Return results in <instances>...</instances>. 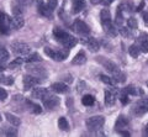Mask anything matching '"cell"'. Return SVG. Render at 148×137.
<instances>
[{
	"instance_id": "ffe728a7",
	"label": "cell",
	"mask_w": 148,
	"mask_h": 137,
	"mask_svg": "<svg viewBox=\"0 0 148 137\" xmlns=\"http://www.w3.org/2000/svg\"><path fill=\"white\" fill-rule=\"evenodd\" d=\"M48 90L46 88H36L34 91H32V98L35 99H43L46 95H47Z\"/></svg>"
},
{
	"instance_id": "d4e9b609",
	"label": "cell",
	"mask_w": 148,
	"mask_h": 137,
	"mask_svg": "<svg viewBox=\"0 0 148 137\" xmlns=\"http://www.w3.org/2000/svg\"><path fill=\"white\" fill-rule=\"evenodd\" d=\"M0 135L1 136H16L17 135V131L12 127H3L0 130Z\"/></svg>"
},
{
	"instance_id": "1f68e13d",
	"label": "cell",
	"mask_w": 148,
	"mask_h": 137,
	"mask_svg": "<svg viewBox=\"0 0 148 137\" xmlns=\"http://www.w3.org/2000/svg\"><path fill=\"white\" fill-rule=\"evenodd\" d=\"M100 79H101L103 83L108 84V85H114L115 82H116L114 78H110V77H108V75H100Z\"/></svg>"
},
{
	"instance_id": "7a4b0ae2",
	"label": "cell",
	"mask_w": 148,
	"mask_h": 137,
	"mask_svg": "<svg viewBox=\"0 0 148 137\" xmlns=\"http://www.w3.org/2000/svg\"><path fill=\"white\" fill-rule=\"evenodd\" d=\"M45 53L47 54L49 58L54 59L57 62H61L63 61L64 58H67L68 56V51H61V49H52V48H48L46 47L45 48Z\"/></svg>"
},
{
	"instance_id": "c3c4849f",
	"label": "cell",
	"mask_w": 148,
	"mask_h": 137,
	"mask_svg": "<svg viewBox=\"0 0 148 137\" xmlns=\"http://www.w3.org/2000/svg\"><path fill=\"white\" fill-rule=\"evenodd\" d=\"M4 69H5V67H4V64H3V63H0V73H1Z\"/></svg>"
},
{
	"instance_id": "f5cc1de1",
	"label": "cell",
	"mask_w": 148,
	"mask_h": 137,
	"mask_svg": "<svg viewBox=\"0 0 148 137\" xmlns=\"http://www.w3.org/2000/svg\"><path fill=\"white\" fill-rule=\"evenodd\" d=\"M21 1H24V0H21Z\"/></svg>"
},
{
	"instance_id": "7c38bea8",
	"label": "cell",
	"mask_w": 148,
	"mask_h": 137,
	"mask_svg": "<svg viewBox=\"0 0 148 137\" xmlns=\"http://www.w3.org/2000/svg\"><path fill=\"white\" fill-rule=\"evenodd\" d=\"M27 69H29L31 73H35L36 75H40L41 78H43V77H47V73H46V69L43 67H41V66H37V64H30L29 63V66H27Z\"/></svg>"
},
{
	"instance_id": "6da1fadb",
	"label": "cell",
	"mask_w": 148,
	"mask_h": 137,
	"mask_svg": "<svg viewBox=\"0 0 148 137\" xmlns=\"http://www.w3.org/2000/svg\"><path fill=\"white\" fill-rule=\"evenodd\" d=\"M105 124V117L104 116H92V117H89L86 120V127L89 131H99L101 127L104 126Z\"/></svg>"
},
{
	"instance_id": "f35d334b",
	"label": "cell",
	"mask_w": 148,
	"mask_h": 137,
	"mask_svg": "<svg viewBox=\"0 0 148 137\" xmlns=\"http://www.w3.org/2000/svg\"><path fill=\"white\" fill-rule=\"evenodd\" d=\"M120 100H121V103H122L123 105L128 104V97H127V93H126L125 90H123V93L120 94Z\"/></svg>"
},
{
	"instance_id": "ac0fdd59",
	"label": "cell",
	"mask_w": 148,
	"mask_h": 137,
	"mask_svg": "<svg viewBox=\"0 0 148 137\" xmlns=\"http://www.w3.org/2000/svg\"><path fill=\"white\" fill-rule=\"evenodd\" d=\"M85 62H86V56H85V53L83 51H80L79 53H78L72 61V63L73 64H75V66H82V64H84Z\"/></svg>"
},
{
	"instance_id": "8992f818",
	"label": "cell",
	"mask_w": 148,
	"mask_h": 137,
	"mask_svg": "<svg viewBox=\"0 0 148 137\" xmlns=\"http://www.w3.org/2000/svg\"><path fill=\"white\" fill-rule=\"evenodd\" d=\"M14 53L20 54V56H27L30 53V46L24 42H15L11 45Z\"/></svg>"
},
{
	"instance_id": "4fadbf2b",
	"label": "cell",
	"mask_w": 148,
	"mask_h": 137,
	"mask_svg": "<svg viewBox=\"0 0 148 137\" xmlns=\"http://www.w3.org/2000/svg\"><path fill=\"white\" fill-rule=\"evenodd\" d=\"M127 126H128L127 119L125 117V116H122V115L119 116L117 120H116V124H115V130H116L117 132H121V131H123V130H126Z\"/></svg>"
},
{
	"instance_id": "484cf974",
	"label": "cell",
	"mask_w": 148,
	"mask_h": 137,
	"mask_svg": "<svg viewBox=\"0 0 148 137\" xmlns=\"http://www.w3.org/2000/svg\"><path fill=\"white\" fill-rule=\"evenodd\" d=\"M58 127L63 131H69V124H68L66 117H61L58 120Z\"/></svg>"
},
{
	"instance_id": "603a6c76",
	"label": "cell",
	"mask_w": 148,
	"mask_h": 137,
	"mask_svg": "<svg viewBox=\"0 0 148 137\" xmlns=\"http://www.w3.org/2000/svg\"><path fill=\"white\" fill-rule=\"evenodd\" d=\"M41 61H42V58H41V56L38 53H31L25 59L26 63H37V62H41Z\"/></svg>"
},
{
	"instance_id": "cb8c5ba5",
	"label": "cell",
	"mask_w": 148,
	"mask_h": 137,
	"mask_svg": "<svg viewBox=\"0 0 148 137\" xmlns=\"http://www.w3.org/2000/svg\"><path fill=\"white\" fill-rule=\"evenodd\" d=\"M84 8V0H74L73 1V12L77 14V12H80Z\"/></svg>"
},
{
	"instance_id": "ee69618b",
	"label": "cell",
	"mask_w": 148,
	"mask_h": 137,
	"mask_svg": "<svg viewBox=\"0 0 148 137\" xmlns=\"http://www.w3.org/2000/svg\"><path fill=\"white\" fill-rule=\"evenodd\" d=\"M143 8H145V3H143V1H142V3L140 4V5H138V8L136 9V11H141V10H142V9H143Z\"/></svg>"
},
{
	"instance_id": "816d5d0a",
	"label": "cell",
	"mask_w": 148,
	"mask_h": 137,
	"mask_svg": "<svg viewBox=\"0 0 148 137\" xmlns=\"http://www.w3.org/2000/svg\"><path fill=\"white\" fill-rule=\"evenodd\" d=\"M0 121H1V116H0Z\"/></svg>"
},
{
	"instance_id": "44dd1931",
	"label": "cell",
	"mask_w": 148,
	"mask_h": 137,
	"mask_svg": "<svg viewBox=\"0 0 148 137\" xmlns=\"http://www.w3.org/2000/svg\"><path fill=\"white\" fill-rule=\"evenodd\" d=\"M123 90L130 95H143V90L141 88H137L135 85H128Z\"/></svg>"
},
{
	"instance_id": "bcb514c9",
	"label": "cell",
	"mask_w": 148,
	"mask_h": 137,
	"mask_svg": "<svg viewBox=\"0 0 148 137\" xmlns=\"http://www.w3.org/2000/svg\"><path fill=\"white\" fill-rule=\"evenodd\" d=\"M101 1H103V3L105 4V5H110V4H111V3H112V1H114V0H101Z\"/></svg>"
},
{
	"instance_id": "f546056e",
	"label": "cell",
	"mask_w": 148,
	"mask_h": 137,
	"mask_svg": "<svg viewBox=\"0 0 148 137\" xmlns=\"http://www.w3.org/2000/svg\"><path fill=\"white\" fill-rule=\"evenodd\" d=\"M27 105L31 106V110H32V112H34V114H41V112H42V109H41L40 105L32 104L31 101H29V100H27Z\"/></svg>"
},
{
	"instance_id": "e0dca14e",
	"label": "cell",
	"mask_w": 148,
	"mask_h": 137,
	"mask_svg": "<svg viewBox=\"0 0 148 137\" xmlns=\"http://www.w3.org/2000/svg\"><path fill=\"white\" fill-rule=\"evenodd\" d=\"M37 8H38V11H40L41 15H43L46 17H49L51 14H52V10H49L48 6H45L42 0H37Z\"/></svg>"
},
{
	"instance_id": "9c48e42d",
	"label": "cell",
	"mask_w": 148,
	"mask_h": 137,
	"mask_svg": "<svg viewBox=\"0 0 148 137\" xmlns=\"http://www.w3.org/2000/svg\"><path fill=\"white\" fill-rule=\"evenodd\" d=\"M147 111H148V100H142V101L137 103L135 106L132 108V114L136 116L145 115Z\"/></svg>"
},
{
	"instance_id": "83f0119b",
	"label": "cell",
	"mask_w": 148,
	"mask_h": 137,
	"mask_svg": "<svg viewBox=\"0 0 148 137\" xmlns=\"http://www.w3.org/2000/svg\"><path fill=\"white\" fill-rule=\"evenodd\" d=\"M0 83L5 84V85H12L14 83V78L10 75H0Z\"/></svg>"
},
{
	"instance_id": "f907efd6",
	"label": "cell",
	"mask_w": 148,
	"mask_h": 137,
	"mask_svg": "<svg viewBox=\"0 0 148 137\" xmlns=\"http://www.w3.org/2000/svg\"><path fill=\"white\" fill-rule=\"evenodd\" d=\"M145 134L148 136V124H147V126H146V131H145Z\"/></svg>"
},
{
	"instance_id": "8d00e7d4",
	"label": "cell",
	"mask_w": 148,
	"mask_h": 137,
	"mask_svg": "<svg viewBox=\"0 0 148 137\" xmlns=\"http://www.w3.org/2000/svg\"><path fill=\"white\" fill-rule=\"evenodd\" d=\"M114 79L116 82H125L126 80V75H125L123 73L119 72V73H116V74H114Z\"/></svg>"
},
{
	"instance_id": "8fae6325",
	"label": "cell",
	"mask_w": 148,
	"mask_h": 137,
	"mask_svg": "<svg viewBox=\"0 0 148 137\" xmlns=\"http://www.w3.org/2000/svg\"><path fill=\"white\" fill-rule=\"evenodd\" d=\"M82 42H83V43H85V45H86V47L89 48L90 51H92V52L99 51V48H100L99 42H98V41H96L95 38H92V37L83 38V40H82Z\"/></svg>"
},
{
	"instance_id": "7bdbcfd3",
	"label": "cell",
	"mask_w": 148,
	"mask_h": 137,
	"mask_svg": "<svg viewBox=\"0 0 148 137\" xmlns=\"http://www.w3.org/2000/svg\"><path fill=\"white\" fill-rule=\"evenodd\" d=\"M82 88H85V84H84V82H79V83H78V86H77V90H78V93H82Z\"/></svg>"
},
{
	"instance_id": "30bf717a",
	"label": "cell",
	"mask_w": 148,
	"mask_h": 137,
	"mask_svg": "<svg viewBox=\"0 0 148 137\" xmlns=\"http://www.w3.org/2000/svg\"><path fill=\"white\" fill-rule=\"evenodd\" d=\"M42 103H43L46 109L51 110V109H54L56 106H58L59 99L57 97H53V95H51L49 93H47V95H46V97L42 99Z\"/></svg>"
},
{
	"instance_id": "5b68a950",
	"label": "cell",
	"mask_w": 148,
	"mask_h": 137,
	"mask_svg": "<svg viewBox=\"0 0 148 137\" xmlns=\"http://www.w3.org/2000/svg\"><path fill=\"white\" fill-rule=\"evenodd\" d=\"M73 30L75 31L77 34H79L82 36H88L90 32V29H89V26H88L84 21H82V20H75L74 21V24H73Z\"/></svg>"
},
{
	"instance_id": "ba28073f",
	"label": "cell",
	"mask_w": 148,
	"mask_h": 137,
	"mask_svg": "<svg viewBox=\"0 0 148 137\" xmlns=\"http://www.w3.org/2000/svg\"><path fill=\"white\" fill-rule=\"evenodd\" d=\"M117 94H119V90L116 88L114 89H106L105 90V104L108 106H112L116 101V98H117Z\"/></svg>"
},
{
	"instance_id": "277c9868",
	"label": "cell",
	"mask_w": 148,
	"mask_h": 137,
	"mask_svg": "<svg viewBox=\"0 0 148 137\" xmlns=\"http://www.w3.org/2000/svg\"><path fill=\"white\" fill-rule=\"evenodd\" d=\"M11 27V19L6 14L0 11V35H8Z\"/></svg>"
},
{
	"instance_id": "4316f807",
	"label": "cell",
	"mask_w": 148,
	"mask_h": 137,
	"mask_svg": "<svg viewBox=\"0 0 148 137\" xmlns=\"http://www.w3.org/2000/svg\"><path fill=\"white\" fill-rule=\"evenodd\" d=\"M82 103L84 104L85 106H91V105L95 103V99H94L92 95H84V97H83Z\"/></svg>"
},
{
	"instance_id": "681fc988",
	"label": "cell",
	"mask_w": 148,
	"mask_h": 137,
	"mask_svg": "<svg viewBox=\"0 0 148 137\" xmlns=\"http://www.w3.org/2000/svg\"><path fill=\"white\" fill-rule=\"evenodd\" d=\"M100 1H101V0H91V3H92V4H99Z\"/></svg>"
},
{
	"instance_id": "d6986e66",
	"label": "cell",
	"mask_w": 148,
	"mask_h": 137,
	"mask_svg": "<svg viewBox=\"0 0 148 137\" xmlns=\"http://www.w3.org/2000/svg\"><path fill=\"white\" fill-rule=\"evenodd\" d=\"M77 43H78V40H77L75 37H73L72 35H68V36H67V38L62 42V45H63L66 48H68V49H69V48H73Z\"/></svg>"
},
{
	"instance_id": "e575fe53",
	"label": "cell",
	"mask_w": 148,
	"mask_h": 137,
	"mask_svg": "<svg viewBox=\"0 0 148 137\" xmlns=\"http://www.w3.org/2000/svg\"><path fill=\"white\" fill-rule=\"evenodd\" d=\"M100 17H101V21H104V20H110V19H111V14H110L109 10H106V9H105V10L101 11Z\"/></svg>"
},
{
	"instance_id": "7dc6e473",
	"label": "cell",
	"mask_w": 148,
	"mask_h": 137,
	"mask_svg": "<svg viewBox=\"0 0 148 137\" xmlns=\"http://www.w3.org/2000/svg\"><path fill=\"white\" fill-rule=\"evenodd\" d=\"M120 134H121L122 136H130V132H127V131H121V132H120Z\"/></svg>"
},
{
	"instance_id": "52a82bcc",
	"label": "cell",
	"mask_w": 148,
	"mask_h": 137,
	"mask_svg": "<svg viewBox=\"0 0 148 137\" xmlns=\"http://www.w3.org/2000/svg\"><path fill=\"white\" fill-rule=\"evenodd\" d=\"M40 78L36 75H30L27 74L24 77V89L25 90H31L32 88H35L36 85L40 84Z\"/></svg>"
},
{
	"instance_id": "836d02e7",
	"label": "cell",
	"mask_w": 148,
	"mask_h": 137,
	"mask_svg": "<svg viewBox=\"0 0 148 137\" xmlns=\"http://www.w3.org/2000/svg\"><path fill=\"white\" fill-rule=\"evenodd\" d=\"M127 25H128V27H130V29H137V27H138V22H137V20L135 19V17H130V19L127 20Z\"/></svg>"
},
{
	"instance_id": "9a60e30c",
	"label": "cell",
	"mask_w": 148,
	"mask_h": 137,
	"mask_svg": "<svg viewBox=\"0 0 148 137\" xmlns=\"http://www.w3.org/2000/svg\"><path fill=\"white\" fill-rule=\"evenodd\" d=\"M68 35H69V34H67L66 31H63V30H61V29H58V27H56V29L53 30V36H54V38L57 40L59 43H62L63 41L67 38Z\"/></svg>"
},
{
	"instance_id": "7402d4cb",
	"label": "cell",
	"mask_w": 148,
	"mask_h": 137,
	"mask_svg": "<svg viewBox=\"0 0 148 137\" xmlns=\"http://www.w3.org/2000/svg\"><path fill=\"white\" fill-rule=\"evenodd\" d=\"M5 117H6V120L10 122L11 125H14V126H18V125L21 124L20 119H18L17 116H15V115H12V114H10V112H6L5 114Z\"/></svg>"
},
{
	"instance_id": "d590c367",
	"label": "cell",
	"mask_w": 148,
	"mask_h": 137,
	"mask_svg": "<svg viewBox=\"0 0 148 137\" xmlns=\"http://www.w3.org/2000/svg\"><path fill=\"white\" fill-rule=\"evenodd\" d=\"M120 34H121L123 37H131L132 36V32L127 29V27H121V29H120Z\"/></svg>"
},
{
	"instance_id": "ab89813d",
	"label": "cell",
	"mask_w": 148,
	"mask_h": 137,
	"mask_svg": "<svg viewBox=\"0 0 148 137\" xmlns=\"http://www.w3.org/2000/svg\"><path fill=\"white\" fill-rule=\"evenodd\" d=\"M47 6H48L49 10H54V9L57 8V0H48Z\"/></svg>"
},
{
	"instance_id": "74e56055",
	"label": "cell",
	"mask_w": 148,
	"mask_h": 137,
	"mask_svg": "<svg viewBox=\"0 0 148 137\" xmlns=\"http://www.w3.org/2000/svg\"><path fill=\"white\" fill-rule=\"evenodd\" d=\"M141 51L145 53H148V40L147 38H145L141 42Z\"/></svg>"
},
{
	"instance_id": "b9f144b4",
	"label": "cell",
	"mask_w": 148,
	"mask_h": 137,
	"mask_svg": "<svg viewBox=\"0 0 148 137\" xmlns=\"http://www.w3.org/2000/svg\"><path fill=\"white\" fill-rule=\"evenodd\" d=\"M8 97V93H6V90H4L0 88V100H5Z\"/></svg>"
},
{
	"instance_id": "2e32d148",
	"label": "cell",
	"mask_w": 148,
	"mask_h": 137,
	"mask_svg": "<svg viewBox=\"0 0 148 137\" xmlns=\"http://www.w3.org/2000/svg\"><path fill=\"white\" fill-rule=\"evenodd\" d=\"M24 26V19H22L21 15H14V17L11 19V29L18 30Z\"/></svg>"
},
{
	"instance_id": "5bb4252c",
	"label": "cell",
	"mask_w": 148,
	"mask_h": 137,
	"mask_svg": "<svg viewBox=\"0 0 148 137\" xmlns=\"http://www.w3.org/2000/svg\"><path fill=\"white\" fill-rule=\"evenodd\" d=\"M51 89H52V91H54V93H58V94L67 93V91L69 90L68 85L64 84V83H54V84L51 85Z\"/></svg>"
},
{
	"instance_id": "3957f363",
	"label": "cell",
	"mask_w": 148,
	"mask_h": 137,
	"mask_svg": "<svg viewBox=\"0 0 148 137\" xmlns=\"http://www.w3.org/2000/svg\"><path fill=\"white\" fill-rule=\"evenodd\" d=\"M96 61H98L101 66H103L106 71H109L111 74H116V73H119L120 72V69H119V67L115 64V63L112 62V61H110V59H108V58H104V57H98L96 58Z\"/></svg>"
},
{
	"instance_id": "f6af8a7d",
	"label": "cell",
	"mask_w": 148,
	"mask_h": 137,
	"mask_svg": "<svg viewBox=\"0 0 148 137\" xmlns=\"http://www.w3.org/2000/svg\"><path fill=\"white\" fill-rule=\"evenodd\" d=\"M143 19H145L146 24L148 25V12H145V14H143Z\"/></svg>"
},
{
	"instance_id": "d6a6232c",
	"label": "cell",
	"mask_w": 148,
	"mask_h": 137,
	"mask_svg": "<svg viewBox=\"0 0 148 137\" xmlns=\"http://www.w3.org/2000/svg\"><path fill=\"white\" fill-rule=\"evenodd\" d=\"M24 61H25V59H22V58H16L15 61L11 62L10 64H9V68H11V69H14V68H18L22 64V63H24Z\"/></svg>"
},
{
	"instance_id": "60d3db41",
	"label": "cell",
	"mask_w": 148,
	"mask_h": 137,
	"mask_svg": "<svg viewBox=\"0 0 148 137\" xmlns=\"http://www.w3.org/2000/svg\"><path fill=\"white\" fill-rule=\"evenodd\" d=\"M12 12H14V15H21V14H22L21 8L20 6H14L12 8Z\"/></svg>"
},
{
	"instance_id": "4dcf8cb0",
	"label": "cell",
	"mask_w": 148,
	"mask_h": 137,
	"mask_svg": "<svg viewBox=\"0 0 148 137\" xmlns=\"http://www.w3.org/2000/svg\"><path fill=\"white\" fill-rule=\"evenodd\" d=\"M140 48L137 47L136 45H133V46H131L130 47V54H131V57H133V58H137L138 56H140Z\"/></svg>"
},
{
	"instance_id": "f1b7e54d",
	"label": "cell",
	"mask_w": 148,
	"mask_h": 137,
	"mask_svg": "<svg viewBox=\"0 0 148 137\" xmlns=\"http://www.w3.org/2000/svg\"><path fill=\"white\" fill-rule=\"evenodd\" d=\"M9 59V52L4 47H0V63H4Z\"/></svg>"
}]
</instances>
